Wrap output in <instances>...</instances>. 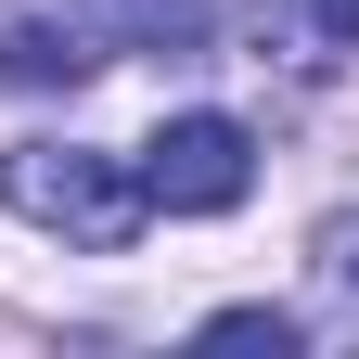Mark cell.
Returning <instances> with one entry per match:
<instances>
[{
	"label": "cell",
	"mask_w": 359,
	"mask_h": 359,
	"mask_svg": "<svg viewBox=\"0 0 359 359\" xmlns=\"http://www.w3.org/2000/svg\"><path fill=\"white\" fill-rule=\"evenodd\" d=\"M0 205L39 218V231H65V244H90V257L142 244V167L77 154V142H13V154H0Z\"/></svg>",
	"instance_id": "6da1fadb"
},
{
	"label": "cell",
	"mask_w": 359,
	"mask_h": 359,
	"mask_svg": "<svg viewBox=\"0 0 359 359\" xmlns=\"http://www.w3.org/2000/svg\"><path fill=\"white\" fill-rule=\"evenodd\" d=\"M244 180H257V142H244L231 116H167L154 142H142V205H167V218L244 205Z\"/></svg>",
	"instance_id": "7a4b0ae2"
},
{
	"label": "cell",
	"mask_w": 359,
	"mask_h": 359,
	"mask_svg": "<svg viewBox=\"0 0 359 359\" xmlns=\"http://www.w3.org/2000/svg\"><path fill=\"white\" fill-rule=\"evenodd\" d=\"M103 65V13L90 0H0V77L13 90H77Z\"/></svg>",
	"instance_id": "3957f363"
},
{
	"label": "cell",
	"mask_w": 359,
	"mask_h": 359,
	"mask_svg": "<svg viewBox=\"0 0 359 359\" xmlns=\"http://www.w3.org/2000/svg\"><path fill=\"white\" fill-rule=\"evenodd\" d=\"M308 283H321L346 321H359V205H346V218H321V244H308Z\"/></svg>",
	"instance_id": "277c9868"
},
{
	"label": "cell",
	"mask_w": 359,
	"mask_h": 359,
	"mask_svg": "<svg viewBox=\"0 0 359 359\" xmlns=\"http://www.w3.org/2000/svg\"><path fill=\"white\" fill-rule=\"evenodd\" d=\"M218 346H269V359H283L295 346V321H283V308H218V321H205Z\"/></svg>",
	"instance_id": "5b68a950"
},
{
	"label": "cell",
	"mask_w": 359,
	"mask_h": 359,
	"mask_svg": "<svg viewBox=\"0 0 359 359\" xmlns=\"http://www.w3.org/2000/svg\"><path fill=\"white\" fill-rule=\"evenodd\" d=\"M308 13H321V39H334V52H359V0H308Z\"/></svg>",
	"instance_id": "8992f818"
}]
</instances>
